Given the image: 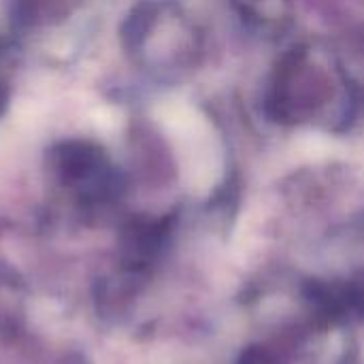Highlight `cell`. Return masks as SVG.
Instances as JSON below:
<instances>
[{
	"label": "cell",
	"instance_id": "6da1fadb",
	"mask_svg": "<svg viewBox=\"0 0 364 364\" xmlns=\"http://www.w3.org/2000/svg\"><path fill=\"white\" fill-rule=\"evenodd\" d=\"M339 85H346L339 70L314 47H294L273 73L267 111L282 124H309L326 115L341 92Z\"/></svg>",
	"mask_w": 364,
	"mask_h": 364
},
{
	"label": "cell",
	"instance_id": "7a4b0ae2",
	"mask_svg": "<svg viewBox=\"0 0 364 364\" xmlns=\"http://www.w3.org/2000/svg\"><path fill=\"white\" fill-rule=\"evenodd\" d=\"M51 168L83 207H105L122 192V181L107 154L92 141L70 139L51 149Z\"/></svg>",
	"mask_w": 364,
	"mask_h": 364
},
{
	"label": "cell",
	"instance_id": "3957f363",
	"mask_svg": "<svg viewBox=\"0 0 364 364\" xmlns=\"http://www.w3.org/2000/svg\"><path fill=\"white\" fill-rule=\"evenodd\" d=\"M77 0H17L15 15L21 23H43L64 17Z\"/></svg>",
	"mask_w": 364,
	"mask_h": 364
},
{
	"label": "cell",
	"instance_id": "277c9868",
	"mask_svg": "<svg viewBox=\"0 0 364 364\" xmlns=\"http://www.w3.org/2000/svg\"><path fill=\"white\" fill-rule=\"evenodd\" d=\"M243 15H252L256 19H275L282 15V4L286 0H235Z\"/></svg>",
	"mask_w": 364,
	"mask_h": 364
},
{
	"label": "cell",
	"instance_id": "5b68a950",
	"mask_svg": "<svg viewBox=\"0 0 364 364\" xmlns=\"http://www.w3.org/2000/svg\"><path fill=\"white\" fill-rule=\"evenodd\" d=\"M237 364H284L277 352L264 346H250L241 352Z\"/></svg>",
	"mask_w": 364,
	"mask_h": 364
},
{
	"label": "cell",
	"instance_id": "8992f818",
	"mask_svg": "<svg viewBox=\"0 0 364 364\" xmlns=\"http://www.w3.org/2000/svg\"><path fill=\"white\" fill-rule=\"evenodd\" d=\"M79 364H83V363H79Z\"/></svg>",
	"mask_w": 364,
	"mask_h": 364
}]
</instances>
